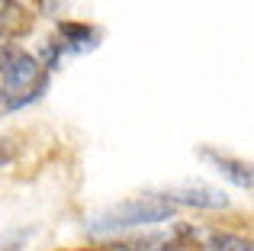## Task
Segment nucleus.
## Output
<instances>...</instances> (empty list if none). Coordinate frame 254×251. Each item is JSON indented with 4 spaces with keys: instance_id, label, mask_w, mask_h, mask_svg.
<instances>
[{
    "instance_id": "f257e3e1",
    "label": "nucleus",
    "mask_w": 254,
    "mask_h": 251,
    "mask_svg": "<svg viewBox=\"0 0 254 251\" xmlns=\"http://www.w3.org/2000/svg\"><path fill=\"white\" fill-rule=\"evenodd\" d=\"M174 216H177V206H171L161 193H142L100 209L97 216L87 219V229L93 235H119L142 226H161V222H171Z\"/></svg>"
},
{
    "instance_id": "f03ea898",
    "label": "nucleus",
    "mask_w": 254,
    "mask_h": 251,
    "mask_svg": "<svg viewBox=\"0 0 254 251\" xmlns=\"http://www.w3.org/2000/svg\"><path fill=\"white\" fill-rule=\"evenodd\" d=\"M45 84H49V74L39 64V58L10 42L6 55L0 58V97H3V103L16 110L23 103L39 100L45 94Z\"/></svg>"
},
{
    "instance_id": "7ed1b4c3",
    "label": "nucleus",
    "mask_w": 254,
    "mask_h": 251,
    "mask_svg": "<svg viewBox=\"0 0 254 251\" xmlns=\"http://www.w3.org/2000/svg\"><path fill=\"white\" fill-rule=\"evenodd\" d=\"M193 232L187 226H174L168 232H138V235H126L119 239L113 248L119 251H184L190 245Z\"/></svg>"
},
{
    "instance_id": "20e7f679",
    "label": "nucleus",
    "mask_w": 254,
    "mask_h": 251,
    "mask_svg": "<svg viewBox=\"0 0 254 251\" xmlns=\"http://www.w3.org/2000/svg\"><path fill=\"white\" fill-rule=\"evenodd\" d=\"M161 196L171 206H193V209H225L229 206V196L219 187H209V184H180V187H168Z\"/></svg>"
},
{
    "instance_id": "39448f33",
    "label": "nucleus",
    "mask_w": 254,
    "mask_h": 251,
    "mask_svg": "<svg viewBox=\"0 0 254 251\" xmlns=\"http://www.w3.org/2000/svg\"><path fill=\"white\" fill-rule=\"evenodd\" d=\"M203 158H206V161H209L222 177H229L235 187H242V190H251V187H254L251 164L238 161V158H229V155H219V151H203Z\"/></svg>"
},
{
    "instance_id": "423d86ee",
    "label": "nucleus",
    "mask_w": 254,
    "mask_h": 251,
    "mask_svg": "<svg viewBox=\"0 0 254 251\" xmlns=\"http://www.w3.org/2000/svg\"><path fill=\"white\" fill-rule=\"evenodd\" d=\"M29 26H32V19L19 0H0V36L16 39L23 32H29Z\"/></svg>"
},
{
    "instance_id": "0eeeda50",
    "label": "nucleus",
    "mask_w": 254,
    "mask_h": 251,
    "mask_svg": "<svg viewBox=\"0 0 254 251\" xmlns=\"http://www.w3.org/2000/svg\"><path fill=\"white\" fill-rule=\"evenodd\" d=\"M62 49H64V55H81V52H90V49H97V32L90 29V26H81V23H64L62 26Z\"/></svg>"
},
{
    "instance_id": "6e6552de",
    "label": "nucleus",
    "mask_w": 254,
    "mask_h": 251,
    "mask_svg": "<svg viewBox=\"0 0 254 251\" xmlns=\"http://www.w3.org/2000/svg\"><path fill=\"white\" fill-rule=\"evenodd\" d=\"M206 248L209 251H254L251 239L235 232H209L206 235Z\"/></svg>"
},
{
    "instance_id": "1a4fd4ad",
    "label": "nucleus",
    "mask_w": 254,
    "mask_h": 251,
    "mask_svg": "<svg viewBox=\"0 0 254 251\" xmlns=\"http://www.w3.org/2000/svg\"><path fill=\"white\" fill-rule=\"evenodd\" d=\"M36 232H39L36 226H16V229H6V232H0V251H23V248L32 242V235H36Z\"/></svg>"
},
{
    "instance_id": "9d476101",
    "label": "nucleus",
    "mask_w": 254,
    "mask_h": 251,
    "mask_svg": "<svg viewBox=\"0 0 254 251\" xmlns=\"http://www.w3.org/2000/svg\"><path fill=\"white\" fill-rule=\"evenodd\" d=\"M84 251H103V248H84Z\"/></svg>"
}]
</instances>
